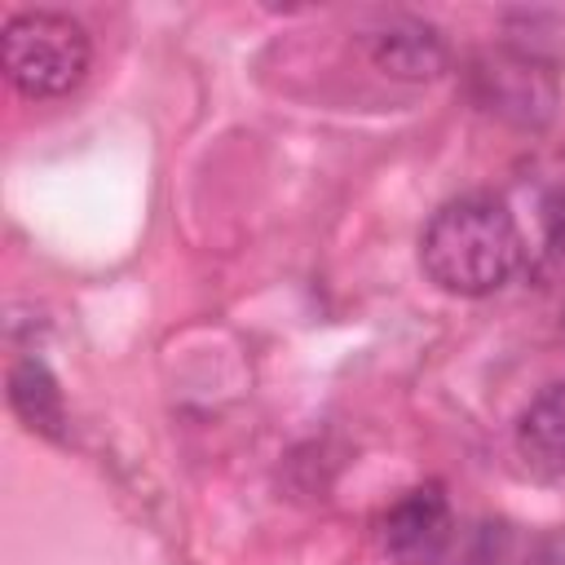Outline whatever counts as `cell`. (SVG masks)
Returning a JSON list of instances; mask_svg holds the SVG:
<instances>
[{
  "mask_svg": "<svg viewBox=\"0 0 565 565\" xmlns=\"http://www.w3.org/2000/svg\"><path fill=\"white\" fill-rule=\"evenodd\" d=\"M516 455L525 468L556 477L565 472V380L547 384L516 419Z\"/></svg>",
  "mask_w": 565,
  "mask_h": 565,
  "instance_id": "cell-6",
  "label": "cell"
},
{
  "mask_svg": "<svg viewBox=\"0 0 565 565\" xmlns=\"http://www.w3.org/2000/svg\"><path fill=\"white\" fill-rule=\"evenodd\" d=\"M9 406L13 415L40 433V437H62L66 433V406H62V388L53 380V371L40 358H22L9 371Z\"/></svg>",
  "mask_w": 565,
  "mask_h": 565,
  "instance_id": "cell-7",
  "label": "cell"
},
{
  "mask_svg": "<svg viewBox=\"0 0 565 565\" xmlns=\"http://www.w3.org/2000/svg\"><path fill=\"white\" fill-rule=\"evenodd\" d=\"M472 97L508 124L539 128L543 119H552L556 79L543 62L525 53H486L472 62Z\"/></svg>",
  "mask_w": 565,
  "mask_h": 565,
  "instance_id": "cell-3",
  "label": "cell"
},
{
  "mask_svg": "<svg viewBox=\"0 0 565 565\" xmlns=\"http://www.w3.org/2000/svg\"><path fill=\"white\" fill-rule=\"evenodd\" d=\"M88 62H93L88 31L71 13L26 9L4 22V75L31 102L66 97L71 88H79Z\"/></svg>",
  "mask_w": 565,
  "mask_h": 565,
  "instance_id": "cell-2",
  "label": "cell"
},
{
  "mask_svg": "<svg viewBox=\"0 0 565 565\" xmlns=\"http://www.w3.org/2000/svg\"><path fill=\"white\" fill-rule=\"evenodd\" d=\"M380 539L393 556L433 552L446 539V494L441 486H415L406 490L380 521Z\"/></svg>",
  "mask_w": 565,
  "mask_h": 565,
  "instance_id": "cell-5",
  "label": "cell"
},
{
  "mask_svg": "<svg viewBox=\"0 0 565 565\" xmlns=\"http://www.w3.org/2000/svg\"><path fill=\"white\" fill-rule=\"evenodd\" d=\"M539 221H543V243L534 256V269H565V181H556L543 199H539Z\"/></svg>",
  "mask_w": 565,
  "mask_h": 565,
  "instance_id": "cell-8",
  "label": "cell"
},
{
  "mask_svg": "<svg viewBox=\"0 0 565 565\" xmlns=\"http://www.w3.org/2000/svg\"><path fill=\"white\" fill-rule=\"evenodd\" d=\"M525 260L512 207L494 194H459L441 203L419 234V269L446 296H490Z\"/></svg>",
  "mask_w": 565,
  "mask_h": 565,
  "instance_id": "cell-1",
  "label": "cell"
},
{
  "mask_svg": "<svg viewBox=\"0 0 565 565\" xmlns=\"http://www.w3.org/2000/svg\"><path fill=\"white\" fill-rule=\"evenodd\" d=\"M366 53L393 79H437L450 62L446 35L424 18H388L366 35Z\"/></svg>",
  "mask_w": 565,
  "mask_h": 565,
  "instance_id": "cell-4",
  "label": "cell"
}]
</instances>
